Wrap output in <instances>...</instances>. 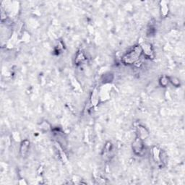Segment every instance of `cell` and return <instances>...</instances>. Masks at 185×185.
<instances>
[{"instance_id":"obj_8","label":"cell","mask_w":185,"mask_h":185,"mask_svg":"<svg viewBox=\"0 0 185 185\" xmlns=\"http://www.w3.org/2000/svg\"><path fill=\"white\" fill-rule=\"evenodd\" d=\"M168 80L169 82H171L173 86L175 87H179L180 86V81L178 78H175V77H169L168 78Z\"/></svg>"},{"instance_id":"obj_7","label":"cell","mask_w":185,"mask_h":185,"mask_svg":"<svg viewBox=\"0 0 185 185\" xmlns=\"http://www.w3.org/2000/svg\"><path fill=\"white\" fill-rule=\"evenodd\" d=\"M86 59V57H85L84 54H83L82 52H79L78 54H77V57H76V59H75V62H76L77 64H80L82 63L83 61Z\"/></svg>"},{"instance_id":"obj_5","label":"cell","mask_w":185,"mask_h":185,"mask_svg":"<svg viewBox=\"0 0 185 185\" xmlns=\"http://www.w3.org/2000/svg\"><path fill=\"white\" fill-rule=\"evenodd\" d=\"M29 146H30V142L27 140L22 141L21 145H20V154L22 157L25 156L26 154L28 153V150H29Z\"/></svg>"},{"instance_id":"obj_1","label":"cell","mask_w":185,"mask_h":185,"mask_svg":"<svg viewBox=\"0 0 185 185\" xmlns=\"http://www.w3.org/2000/svg\"><path fill=\"white\" fill-rule=\"evenodd\" d=\"M143 54V49L140 45L134 46L127 52L122 58V61L125 64H133L137 62Z\"/></svg>"},{"instance_id":"obj_6","label":"cell","mask_w":185,"mask_h":185,"mask_svg":"<svg viewBox=\"0 0 185 185\" xmlns=\"http://www.w3.org/2000/svg\"><path fill=\"white\" fill-rule=\"evenodd\" d=\"M161 150L158 149L156 147H154L153 149V157L154 161L157 163H160V160H159V155H160Z\"/></svg>"},{"instance_id":"obj_10","label":"cell","mask_w":185,"mask_h":185,"mask_svg":"<svg viewBox=\"0 0 185 185\" xmlns=\"http://www.w3.org/2000/svg\"><path fill=\"white\" fill-rule=\"evenodd\" d=\"M168 7H167L166 5H164V6H162L161 7V12L162 14H163L164 16L166 15L167 14H168Z\"/></svg>"},{"instance_id":"obj_3","label":"cell","mask_w":185,"mask_h":185,"mask_svg":"<svg viewBox=\"0 0 185 185\" xmlns=\"http://www.w3.org/2000/svg\"><path fill=\"white\" fill-rule=\"evenodd\" d=\"M137 134L138 137H140V139L145 140V138H147L149 136V132L145 127L142 126V125H139L137 127Z\"/></svg>"},{"instance_id":"obj_2","label":"cell","mask_w":185,"mask_h":185,"mask_svg":"<svg viewBox=\"0 0 185 185\" xmlns=\"http://www.w3.org/2000/svg\"><path fill=\"white\" fill-rule=\"evenodd\" d=\"M132 149L134 153L137 155H140L144 150V144H143V140L137 137L132 143Z\"/></svg>"},{"instance_id":"obj_4","label":"cell","mask_w":185,"mask_h":185,"mask_svg":"<svg viewBox=\"0 0 185 185\" xmlns=\"http://www.w3.org/2000/svg\"><path fill=\"white\" fill-rule=\"evenodd\" d=\"M140 46L143 49V53H144L147 57H150L153 55V51L152 46H151L150 43H143Z\"/></svg>"},{"instance_id":"obj_9","label":"cell","mask_w":185,"mask_h":185,"mask_svg":"<svg viewBox=\"0 0 185 185\" xmlns=\"http://www.w3.org/2000/svg\"><path fill=\"white\" fill-rule=\"evenodd\" d=\"M159 83H160L161 86L165 88V87H166L167 85L168 84V83H169L168 78V77H166V76L161 77V79H160V81H159Z\"/></svg>"}]
</instances>
